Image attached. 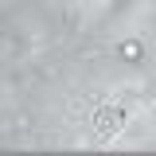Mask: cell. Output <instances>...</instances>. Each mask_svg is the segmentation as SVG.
I'll return each mask as SVG.
<instances>
[{
	"label": "cell",
	"instance_id": "2",
	"mask_svg": "<svg viewBox=\"0 0 156 156\" xmlns=\"http://www.w3.org/2000/svg\"><path fill=\"white\" fill-rule=\"evenodd\" d=\"M121 58H129V62H136V58H144V47H140L136 39H125V43H121Z\"/></svg>",
	"mask_w": 156,
	"mask_h": 156
},
{
	"label": "cell",
	"instance_id": "1",
	"mask_svg": "<svg viewBox=\"0 0 156 156\" xmlns=\"http://www.w3.org/2000/svg\"><path fill=\"white\" fill-rule=\"evenodd\" d=\"M94 129H98L101 136H109V140H113V136L125 129V109H121V105H101L98 117H94Z\"/></svg>",
	"mask_w": 156,
	"mask_h": 156
}]
</instances>
